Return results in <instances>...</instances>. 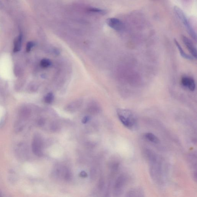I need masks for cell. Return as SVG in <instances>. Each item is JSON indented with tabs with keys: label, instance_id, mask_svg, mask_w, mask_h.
<instances>
[{
	"label": "cell",
	"instance_id": "cell-6",
	"mask_svg": "<svg viewBox=\"0 0 197 197\" xmlns=\"http://www.w3.org/2000/svg\"><path fill=\"white\" fill-rule=\"evenodd\" d=\"M182 85L188 89L190 91H193L196 89V84L195 80L189 77H183L181 79Z\"/></svg>",
	"mask_w": 197,
	"mask_h": 197
},
{
	"label": "cell",
	"instance_id": "cell-12",
	"mask_svg": "<svg viewBox=\"0 0 197 197\" xmlns=\"http://www.w3.org/2000/svg\"><path fill=\"white\" fill-rule=\"evenodd\" d=\"M54 96L53 94L51 93H49L46 96L45 98V101L46 103L50 104L52 103L54 100Z\"/></svg>",
	"mask_w": 197,
	"mask_h": 197
},
{
	"label": "cell",
	"instance_id": "cell-7",
	"mask_svg": "<svg viewBox=\"0 0 197 197\" xmlns=\"http://www.w3.org/2000/svg\"><path fill=\"white\" fill-rule=\"evenodd\" d=\"M174 42H175V45H176V47L180 52V54L182 57L184 58V59H188V60H192L193 59V57L192 56H190V55L187 54L184 52V50L182 48L180 44L177 41V40L175 39L174 40Z\"/></svg>",
	"mask_w": 197,
	"mask_h": 197
},
{
	"label": "cell",
	"instance_id": "cell-13",
	"mask_svg": "<svg viewBox=\"0 0 197 197\" xmlns=\"http://www.w3.org/2000/svg\"><path fill=\"white\" fill-rule=\"evenodd\" d=\"M34 45V43L32 42H29L28 43L26 46V51L27 52H29L31 49L32 47Z\"/></svg>",
	"mask_w": 197,
	"mask_h": 197
},
{
	"label": "cell",
	"instance_id": "cell-17",
	"mask_svg": "<svg viewBox=\"0 0 197 197\" xmlns=\"http://www.w3.org/2000/svg\"></svg>",
	"mask_w": 197,
	"mask_h": 197
},
{
	"label": "cell",
	"instance_id": "cell-9",
	"mask_svg": "<svg viewBox=\"0 0 197 197\" xmlns=\"http://www.w3.org/2000/svg\"><path fill=\"white\" fill-rule=\"evenodd\" d=\"M145 138L151 142L155 144H158L160 143V140L157 137L151 133H147L144 135Z\"/></svg>",
	"mask_w": 197,
	"mask_h": 197
},
{
	"label": "cell",
	"instance_id": "cell-15",
	"mask_svg": "<svg viewBox=\"0 0 197 197\" xmlns=\"http://www.w3.org/2000/svg\"><path fill=\"white\" fill-rule=\"evenodd\" d=\"M103 181L102 179H101V180H100L99 184V187L100 188H102V187H103Z\"/></svg>",
	"mask_w": 197,
	"mask_h": 197
},
{
	"label": "cell",
	"instance_id": "cell-10",
	"mask_svg": "<svg viewBox=\"0 0 197 197\" xmlns=\"http://www.w3.org/2000/svg\"><path fill=\"white\" fill-rule=\"evenodd\" d=\"M87 10L90 12L99 13L102 15H105L106 13V10L96 8H90L87 9Z\"/></svg>",
	"mask_w": 197,
	"mask_h": 197
},
{
	"label": "cell",
	"instance_id": "cell-1",
	"mask_svg": "<svg viewBox=\"0 0 197 197\" xmlns=\"http://www.w3.org/2000/svg\"><path fill=\"white\" fill-rule=\"evenodd\" d=\"M117 113L120 121L125 127L132 129L135 126V116L131 110L127 109H119Z\"/></svg>",
	"mask_w": 197,
	"mask_h": 197
},
{
	"label": "cell",
	"instance_id": "cell-2",
	"mask_svg": "<svg viewBox=\"0 0 197 197\" xmlns=\"http://www.w3.org/2000/svg\"><path fill=\"white\" fill-rule=\"evenodd\" d=\"M174 12L180 21L184 24L189 34L194 40L196 41L197 35L195 30L191 25L190 21L183 11L178 7L175 6L174 7Z\"/></svg>",
	"mask_w": 197,
	"mask_h": 197
},
{
	"label": "cell",
	"instance_id": "cell-4",
	"mask_svg": "<svg viewBox=\"0 0 197 197\" xmlns=\"http://www.w3.org/2000/svg\"><path fill=\"white\" fill-rule=\"evenodd\" d=\"M106 23L109 27L117 31H122L125 28V25L122 22L114 17L107 19Z\"/></svg>",
	"mask_w": 197,
	"mask_h": 197
},
{
	"label": "cell",
	"instance_id": "cell-5",
	"mask_svg": "<svg viewBox=\"0 0 197 197\" xmlns=\"http://www.w3.org/2000/svg\"><path fill=\"white\" fill-rule=\"evenodd\" d=\"M182 40L185 45L192 55L193 57L196 59L197 56V50L194 43L190 39L185 36H182Z\"/></svg>",
	"mask_w": 197,
	"mask_h": 197
},
{
	"label": "cell",
	"instance_id": "cell-11",
	"mask_svg": "<svg viewBox=\"0 0 197 197\" xmlns=\"http://www.w3.org/2000/svg\"><path fill=\"white\" fill-rule=\"evenodd\" d=\"M40 64L41 66L43 68H47L51 65V61L48 59H43L40 61Z\"/></svg>",
	"mask_w": 197,
	"mask_h": 197
},
{
	"label": "cell",
	"instance_id": "cell-14",
	"mask_svg": "<svg viewBox=\"0 0 197 197\" xmlns=\"http://www.w3.org/2000/svg\"><path fill=\"white\" fill-rule=\"evenodd\" d=\"M89 119V117H88L86 116L84 117V118L83 119V120H82V122H83V123H86L87 122V121H88Z\"/></svg>",
	"mask_w": 197,
	"mask_h": 197
},
{
	"label": "cell",
	"instance_id": "cell-16",
	"mask_svg": "<svg viewBox=\"0 0 197 197\" xmlns=\"http://www.w3.org/2000/svg\"><path fill=\"white\" fill-rule=\"evenodd\" d=\"M80 175L81 176V177H86L87 176V174L84 172H81Z\"/></svg>",
	"mask_w": 197,
	"mask_h": 197
},
{
	"label": "cell",
	"instance_id": "cell-3",
	"mask_svg": "<svg viewBox=\"0 0 197 197\" xmlns=\"http://www.w3.org/2000/svg\"><path fill=\"white\" fill-rule=\"evenodd\" d=\"M32 148V151L36 156L39 157L43 156V141L41 137L38 135H36L34 137Z\"/></svg>",
	"mask_w": 197,
	"mask_h": 197
},
{
	"label": "cell",
	"instance_id": "cell-8",
	"mask_svg": "<svg viewBox=\"0 0 197 197\" xmlns=\"http://www.w3.org/2000/svg\"><path fill=\"white\" fill-rule=\"evenodd\" d=\"M22 40V37L21 35H20L16 39L14 43L13 52H18L21 50Z\"/></svg>",
	"mask_w": 197,
	"mask_h": 197
}]
</instances>
